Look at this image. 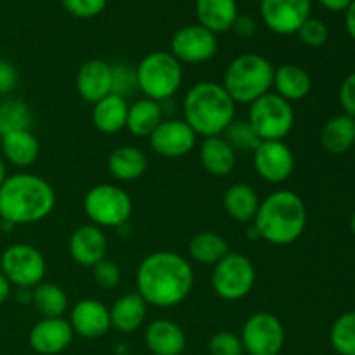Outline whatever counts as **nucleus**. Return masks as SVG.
Segmentation results:
<instances>
[{"label":"nucleus","mask_w":355,"mask_h":355,"mask_svg":"<svg viewBox=\"0 0 355 355\" xmlns=\"http://www.w3.org/2000/svg\"><path fill=\"white\" fill-rule=\"evenodd\" d=\"M137 293L151 307L172 309L193 291L194 270L186 257L175 252H155L139 263Z\"/></svg>","instance_id":"1"},{"label":"nucleus","mask_w":355,"mask_h":355,"mask_svg":"<svg viewBox=\"0 0 355 355\" xmlns=\"http://www.w3.org/2000/svg\"><path fill=\"white\" fill-rule=\"evenodd\" d=\"M7 179V166H6V162H3V158L0 156V187H2L3 180Z\"/></svg>","instance_id":"47"},{"label":"nucleus","mask_w":355,"mask_h":355,"mask_svg":"<svg viewBox=\"0 0 355 355\" xmlns=\"http://www.w3.org/2000/svg\"><path fill=\"white\" fill-rule=\"evenodd\" d=\"M144 342L153 355H182L186 333L170 319H156L146 329Z\"/></svg>","instance_id":"20"},{"label":"nucleus","mask_w":355,"mask_h":355,"mask_svg":"<svg viewBox=\"0 0 355 355\" xmlns=\"http://www.w3.org/2000/svg\"><path fill=\"white\" fill-rule=\"evenodd\" d=\"M55 207V191L49 180L30 172L7 175L0 187V218L7 224L42 222Z\"/></svg>","instance_id":"2"},{"label":"nucleus","mask_w":355,"mask_h":355,"mask_svg":"<svg viewBox=\"0 0 355 355\" xmlns=\"http://www.w3.org/2000/svg\"><path fill=\"white\" fill-rule=\"evenodd\" d=\"M111 68H113V94L127 99V96L137 89L135 68L128 64H111Z\"/></svg>","instance_id":"38"},{"label":"nucleus","mask_w":355,"mask_h":355,"mask_svg":"<svg viewBox=\"0 0 355 355\" xmlns=\"http://www.w3.org/2000/svg\"><path fill=\"white\" fill-rule=\"evenodd\" d=\"M61 2L71 16L80 19L99 16L107 6V0H61Z\"/></svg>","instance_id":"39"},{"label":"nucleus","mask_w":355,"mask_h":355,"mask_svg":"<svg viewBox=\"0 0 355 355\" xmlns=\"http://www.w3.org/2000/svg\"><path fill=\"white\" fill-rule=\"evenodd\" d=\"M135 78L137 90H141L144 97L156 103H166L182 85V62L177 61L172 52H149L135 66Z\"/></svg>","instance_id":"6"},{"label":"nucleus","mask_w":355,"mask_h":355,"mask_svg":"<svg viewBox=\"0 0 355 355\" xmlns=\"http://www.w3.org/2000/svg\"><path fill=\"white\" fill-rule=\"evenodd\" d=\"M182 120L201 137L224 134L236 118V103L217 82H198L187 90L182 101Z\"/></svg>","instance_id":"4"},{"label":"nucleus","mask_w":355,"mask_h":355,"mask_svg":"<svg viewBox=\"0 0 355 355\" xmlns=\"http://www.w3.org/2000/svg\"><path fill=\"white\" fill-rule=\"evenodd\" d=\"M200 162L211 175L225 177L234 170L236 151L222 135L207 137L200 146Z\"/></svg>","instance_id":"27"},{"label":"nucleus","mask_w":355,"mask_h":355,"mask_svg":"<svg viewBox=\"0 0 355 355\" xmlns=\"http://www.w3.org/2000/svg\"><path fill=\"white\" fill-rule=\"evenodd\" d=\"M260 207V198L250 184H232L224 194V210L239 224H253Z\"/></svg>","instance_id":"26"},{"label":"nucleus","mask_w":355,"mask_h":355,"mask_svg":"<svg viewBox=\"0 0 355 355\" xmlns=\"http://www.w3.org/2000/svg\"><path fill=\"white\" fill-rule=\"evenodd\" d=\"M311 0H260L263 24L277 35H293L311 17Z\"/></svg>","instance_id":"14"},{"label":"nucleus","mask_w":355,"mask_h":355,"mask_svg":"<svg viewBox=\"0 0 355 355\" xmlns=\"http://www.w3.org/2000/svg\"><path fill=\"white\" fill-rule=\"evenodd\" d=\"M350 229H352V232H354V236H355V211H354V215H352V220H350Z\"/></svg>","instance_id":"48"},{"label":"nucleus","mask_w":355,"mask_h":355,"mask_svg":"<svg viewBox=\"0 0 355 355\" xmlns=\"http://www.w3.org/2000/svg\"><path fill=\"white\" fill-rule=\"evenodd\" d=\"M354 0H319L324 9L331 10V12H342V10H347L350 7Z\"/></svg>","instance_id":"44"},{"label":"nucleus","mask_w":355,"mask_h":355,"mask_svg":"<svg viewBox=\"0 0 355 355\" xmlns=\"http://www.w3.org/2000/svg\"><path fill=\"white\" fill-rule=\"evenodd\" d=\"M210 355H245L243 342L239 335L231 331H218L208 342Z\"/></svg>","instance_id":"36"},{"label":"nucleus","mask_w":355,"mask_h":355,"mask_svg":"<svg viewBox=\"0 0 355 355\" xmlns=\"http://www.w3.org/2000/svg\"><path fill=\"white\" fill-rule=\"evenodd\" d=\"M272 89L288 103L305 99L312 89V80L307 69L298 64H281L274 69Z\"/></svg>","instance_id":"21"},{"label":"nucleus","mask_w":355,"mask_h":355,"mask_svg":"<svg viewBox=\"0 0 355 355\" xmlns=\"http://www.w3.org/2000/svg\"><path fill=\"white\" fill-rule=\"evenodd\" d=\"M31 111L19 99H7L0 103V139L17 130H30Z\"/></svg>","instance_id":"33"},{"label":"nucleus","mask_w":355,"mask_h":355,"mask_svg":"<svg viewBox=\"0 0 355 355\" xmlns=\"http://www.w3.org/2000/svg\"><path fill=\"white\" fill-rule=\"evenodd\" d=\"M252 156L255 172L269 184H283L295 170V155L284 141H262Z\"/></svg>","instance_id":"13"},{"label":"nucleus","mask_w":355,"mask_h":355,"mask_svg":"<svg viewBox=\"0 0 355 355\" xmlns=\"http://www.w3.org/2000/svg\"><path fill=\"white\" fill-rule=\"evenodd\" d=\"M0 272L9 279L12 286L35 288L44 283L47 263L44 255L33 245L16 243L3 250L0 257Z\"/></svg>","instance_id":"10"},{"label":"nucleus","mask_w":355,"mask_h":355,"mask_svg":"<svg viewBox=\"0 0 355 355\" xmlns=\"http://www.w3.org/2000/svg\"><path fill=\"white\" fill-rule=\"evenodd\" d=\"M148 314V304L139 293H127L118 298L110 309L111 328L121 333H132L139 329Z\"/></svg>","instance_id":"29"},{"label":"nucleus","mask_w":355,"mask_h":355,"mask_svg":"<svg viewBox=\"0 0 355 355\" xmlns=\"http://www.w3.org/2000/svg\"><path fill=\"white\" fill-rule=\"evenodd\" d=\"M165 120V111L162 103L142 97L134 104H128L127 114V130L139 139H144L156 130L162 121Z\"/></svg>","instance_id":"28"},{"label":"nucleus","mask_w":355,"mask_h":355,"mask_svg":"<svg viewBox=\"0 0 355 355\" xmlns=\"http://www.w3.org/2000/svg\"><path fill=\"white\" fill-rule=\"evenodd\" d=\"M345 26L349 35L352 37V40L355 42V0L350 3L349 9L345 10Z\"/></svg>","instance_id":"45"},{"label":"nucleus","mask_w":355,"mask_h":355,"mask_svg":"<svg viewBox=\"0 0 355 355\" xmlns=\"http://www.w3.org/2000/svg\"><path fill=\"white\" fill-rule=\"evenodd\" d=\"M321 144L329 155H345L355 144V118L338 114L326 121L321 132Z\"/></svg>","instance_id":"30"},{"label":"nucleus","mask_w":355,"mask_h":355,"mask_svg":"<svg viewBox=\"0 0 355 355\" xmlns=\"http://www.w3.org/2000/svg\"><path fill=\"white\" fill-rule=\"evenodd\" d=\"M31 304L42 318H62L68 311V297L58 284L40 283L33 288Z\"/></svg>","instance_id":"32"},{"label":"nucleus","mask_w":355,"mask_h":355,"mask_svg":"<svg viewBox=\"0 0 355 355\" xmlns=\"http://www.w3.org/2000/svg\"><path fill=\"white\" fill-rule=\"evenodd\" d=\"M298 38L302 44L309 45V47H322L329 38V30L326 26L324 21L315 19V17H309L297 31Z\"/></svg>","instance_id":"37"},{"label":"nucleus","mask_w":355,"mask_h":355,"mask_svg":"<svg viewBox=\"0 0 355 355\" xmlns=\"http://www.w3.org/2000/svg\"><path fill=\"white\" fill-rule=\"evenodd\" d=\"M127 99L116 94H110L94 103L92 123L103 134H118L127 127Z\"/></svg>","instance_id":"24"},{"label":"nucleus","mask_w":355,"mask_h":355,"mask_svg":"<svg viewBox=\"0 0 355 355\" xmlns=\"http://www.w3.org/2000/svg\"><path fill=\"white\" fill-rule=\"evenodd\" d=\"M83 210L97 227H121L134 211V203L123 187L116 184H97L87 191Z\"/></svg>","instance_id":"7"},{"label":"nucleus","mask_w":355,"mask_h":355,"mask_svg":"<svg viewBox=\"0 0 355 355\" xmlns=\"http://www.w3.org/2000/svg\"><path fill=\"white\" fill-rule=\"evenodd\" d=\"M76 90L87 103H97L113 94V68L103 59H90L76 73Z\"/></svg>","instance_id":"19"},{"label":"nucleus","mask_w":355,"mask_h":355,"mask_svg":"<svg viewBox=\"0 0 355 355\" xmlns=\"http://www.w3.org/2000/svg\"><path fill=\"white\" fill-rule=\"evenodd\" d=\"M274 66L255 52L239 54L232 59L224 73V87L236 104H252L270 92L274 82Z\"/></svg>","instance_id":"5"},{"label":"nucleus","mask_w":355,"mask_h":355,"mask_svg":"<svg viewBox=\"0 0 355 355\" xmlns=\"http://www.w3.org/2000/svg\"><path fill=\"white\" fill-rule=\"evenodd\" d=\"M253 227L260 239L276 246H286L300 239L307 227V207L297 193L279 189L260 201Z\"/></svg>","instance_id":"3"},{"label":"nucleus","mask_w":355,"mask_h":355,"mask_svg":"<svg viewBox=\"0 0 355 355\" xmlns=\"http://www.w3.org/2000/svg\"><path fill=\"white\" fill-rule=\"evenodd\" d=\"M187 250L194 262L203 263V266H215L227 255L229 245L217 232L205 231L198 232L191 238Z\"/></svg>","instance_id":"31"},{"label":"nucleus","mask_w":355,"mask_h":355,"mask_svg":"<svg viewBox=\"0 0 355 355\" xmlns=\"http://www.w3.org/2000/svg\"><path fill=\"white\" fill-rule=\"evenodd\" d=\"M0 231H2V218H0Z\"/></svg>","instance_id":"49"},{"label":"nucleus","mask_w":355,"mask_h":355,"mask_svg":"<svg viewBox=\"0 0 355 355\" xmlns=\"http://www.w3.org/2000/svg\"><path fill=\"white\" fill-rule=\"evenodd\" d=\"M94 269V279L99 284L101 288H106V290H111V288H116L121 281V270L113 260L104 259L103 262L97 263Z\"/></svg>","instance_id":"40"},{"label":"nucleus","mask_w":355,"mask_h":355,"mask_svg":"<svg viewBox=\"0 0 355 355\" xmlns=\"http://www.w3.org/2000/svg\"><path fill=\"white\" fill-rule=\"evenodd\" d=\"M107 170L121 182L141 179L148 170V156L135 146H120L107 156Z\"/></svg>","instance_id":"23"},{"label":"nucleus","mask_w":355,"mask_h":355,"mask_svg":"<svg viewBox=\"0 0 355 355\" xmlns=\"http://www.w3.org/2000/svg\"><path fill=\"white\" fill-rule=\"evenodd\" d=\"M218 51L217 35L201 24H187L173 33L170 52L173 58L187 64H201L215 58Z\"/></svg>","instance_id":"12"},{"label":"nucleus","mask_w":355,"mask_h":355,"mask_svg":"<svg viewBox=\"0 0 355 355\" xmlns=\"http://www.w3.org/2000/svg\"><path fill=\"white\" fill-rule=\"evenodd\" d=\"M198 24L218 35L232 30L238 19V2L236 0H196Z\"/></svg>","instance_id":"22"},{"label":"nucleus","mask_w":355,"mask_h":355,"mask_svg":"<svg viewBox=\"0 0 355 355\" xmlns=\"http://www.w3.org/2000/svg\"><path fill=\"white\" fill-rule=\"evenodd\" d=\"M232 30H234L238 37L250 38L257 31V23L250 16H238V19L232 24Z\"/></svg>","instance_id":"43"},{"label":"nucleus","mask_w":355,"mask_h":355,"mask_svg":"<svg viewBox=\"0 0 355 355\" xmlns=\"http://www.w3.org/2000/svg\"><path fill=\"white\" fill-rule=\"evenodd\" d=\"M246 120L260 141H284L295 127V111L291 103L270 90L250 104Z\"/></svg>","instance_id":"8"},{"label":"nucleus","mask_w":355,"mask_h":355,"mask_svg":"<svg viewBox=\"0 0 355 355\" xmlns=\"http://www.w3.org/2000/svg\"><path fill=\"white\" fill-rule=\"evenodd\" d=\"M69 255L78 266L96 267L107 255V238L103 229L94 224L75 229L69 238Z\"/></svg>","instance_id":"18"},{"label":"nucleus","mask_w":355,"mask_h":355,"mask_svg":"<svg viewBox=\"0 0 355 355\" xmlns=\"http://www.w3.org/2000/svg\"><path fill=\"white\" fill-rule=\"evenodd\" d=\"M340 104L345 114L355 118V71L350 73L340 87Z\"/></svg>","instance_id":"41"},{"label":"nucleus","mask_w":355,"mask_h":355,"mask_svg":"<svg viewBox=\"0 0 355 355\" xmlns=\"http://www.w3.org/2000/svg\"><path fill=\"white\" fill-rule=\"evenodd\" d=\"M0 141H2L3 158L17 168H28L35 165L40 156V142L31 130L12 132L3 135Z\"/></svg>","instance_id":"25"},{"label":"nucleus","mask_w":355,"mask_h":355,"mask_svg":"<svg viewBox=\"0 0 355 355\" xmlns=\"http://www.w3.org/2000/svg\"><path fill=\"white\" fill-rule=\"evenodd\" d=\"M198 135L193 128L179 118L163 120L156 130L149 135L153 151L165 158H182L194 149Z\"/></svg>","instance_id":"15"},{"label":"nucleus","mask_w":355,"mask_h":355,"mask_svg":"<svg viewBox=\"0 0 355 355\" xmlns=\"http://www.w3.org/2000/svg\"><path fill=\"white\" fill-rule=\"evenodd\" d=\"M71 324L64 318H42L31 328L28 342L40 355H58L64 352L73 342Z\"/></svg>","instance_id":"16"},{"label":"nucleus","mask_w":355,"mask_h":355,"mask_svg":"<svg viewBox=\"0 0 355 355\" xmlns=\"http://www.w3.org/2000/svg\"><path fill=\"white\" fill-rule=\"evenodd\" d=\"M10 288H12V284H10L9 279L0 272V305L6 304L7 298L10 297Z\"/></svg>","instance_id":"46"},{"label":"nucleus","mask_w":355,"mask_h":355,"mask_svg":"<svg viewBox=\"0 0 355 355\" xmlns=\"http://www.w3.org/2000/svg\"><path fill=\"white\" fill-rule=\"evenodd\" d=\"M222 137L229 142V146H231L236 153H253L259 148L260 142H262L259 135H257V132L253 130L252 125H250V121L238 120V118H234V120L229 123V127L225 128Z\"/></svg>","instance_id":"35"},{"label":"nucleus","mask_w":355,"mask_h":355,"mask_svg":"<svg viewBox=\"0 0 355 355\" xmlns=\"http://www.w3.org/2000/svg\"><path fill=\"white\" fill-rule=\"evenodd\" d=\"M257 272L252 260L238 252H229L214 266L211 288L222 300L236 302L248 297L255 286Z\"/></svg>","instance_id":"9"},{"label":"nucleus","mask_w":355,"mask_h":355,"mask_svg":"<svg viewBox=\"0 0 355 355\" xmlns=\"http://www.w3.org/2000/svg\"><path fill=\"white\" fill-rule=\"evenodd\" d=\"M243 349L248 355H279L286 340V331L272 312H257L243 324Z\"/></svg>","instance_id":"11"},{"label":"nucleus","mask_w":355,"mask_h":355,"mask_svg":"<svg viewBox=\"0 0 355 355\" xmlns=\"http://www.w3.org/2000/svg\"><path fill=\"white\" fill-rule=\"evenodd\" d=\"M73 333L87 340H97L111 329L110 309L96 298H85L75 304L69 314Z\"/></svg>","instance_id":"17"},{"label":"nucleus","mask_w":355,"mask_h":355,"mask_svg":"<svg viewBox=\"0 0 355 355\" xmlns=\"http://www.w3.org/2000/svg\"><path fill=\"white\" fill-rule=\"evenodd\" d=\"M329 342L338 355H355V311L336 318L329 331Z\"/></svg>","instance_id":"34"},{"label":"nucleus","mask_w":355,"mask_h":355,"mask_svg":"<svg viewBox=\"0 0 355 355\" xmlns=\"http://www.w3.org/2000/svg\"><path fill=\"white\" fill-rule=\"evenodd\" d=\"M17 85V71L12 62L0 58V96L10 94Z\"/></svg>","instance_id":"42"}]
</instances>
